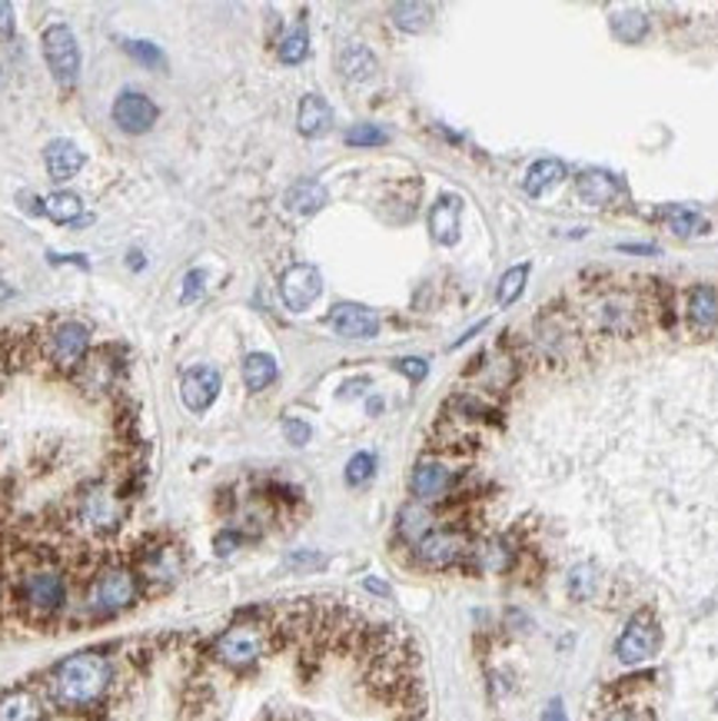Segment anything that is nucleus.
Listing matches in <instances>:
<instances>
[{
    "instance_id": "obj_1",
    "label": "nucleus",
    "mask_w": 718,
    "mask_h": 721,
    "mask_svg": "<svg viewBox=\"0 0 718 721\" xmlns=\"http://www.w3.org/2000/svg\"><path fill=\"white\" fill-rule=\"evenodd\" d=\"M113 689V662L103 652H73L50 672V699L67 712L97 709Z\"/></svg>"
},
{
    "instance_id": "obj_2",
    "label": "nucleus",
    "mask_w": 718,
    "mask_h": 721,
    "mask_svg": "<svg viewBox=\"0 0 718 721\" xmlns=\"http://www.w3.org/2000/svg\"><path fill=\"white\" fill-rule=\"evenodd\" d=\"M136 599H140V576L130 566H107L87 582L83 609L93 619H110L127 612Z\"/></svg>"
},
{
    "instance_id": "obj_3",
    "label": "nucleus",
    "mask_w": 718,
    "mask_h": 721,
    "mask_svg": "<svg viewBox=\"0 0 718 721\" xmlns=\"http://www.w3.org/2000/svg\"><path fill=\"white\" fill-rule=\"evenodd\" d=\"M67 576L53 566L27 569L17 582V602L30 619H53L67 609Z\"/></svg>"
},
{
    "instance_id": "obj_4",
    "label": "nucleus",
    "mask_w": 718,
    "mask_h": 721,
    "mask_svg": "<svg viewBox=\"0 0 718 721\" xmlns=\"http://www.w3.org/2000/svg\"><path fill=\"white\" fill-rule=\"evenodd\" d=\"M270 649V632L260 622H233L213 639V662H220L230 672H246L253 669Z\"/></svg>"
},
{
    "instance_id": "obj_5",
    "label": "nucleus",
    "mask_w": 718,
    "mask_h": 721,
    "mask_svg": "<svg viewBox=\"0 0 718 721\" xmlns=\"http://www.w3.org/2000/svg\"><path fill=\"white\" fill-rule=\"evenodd\" d=\"M43 43V60L50 67V73L57 77L60 87H73L80 77V43L73 37V30L67 23H50L40 37Z\"/></svg>"
},
{
    "instance_id": "obj_6",
    "label": "nucleus",
    "mask_w": 718,
    "mask_h": 721,
    "mask_svg": "<svg viewBox=\"0 0 718 721\" xmlns=\"http://www.w3.org/2000/svg\"><path fill=\"white\" fill-rule=\"evenodd\" d=\"M413 552H416V562H419L423 569L439 572V569H453L456 562H463V559L473 552V546H469V536H466V532L436 526L426 539H419V542L413 546Z\"/></svg>"
},
{
    "instance_id": "obj_7",
    "label": "nucleus",
    "mask_w": 718,
    "mask_h": 721,
    "mask_svg": "<svg viewBox=\"0 0 718 721\" xmlns=\"http://www.w3.org/2000/svg\"><path fill=\"white\" fill-rule=\"evenodd\" d=\"M77 516L80 522L90 529V532H100V536H110L123 526V516H127V506L117 492H110L107 486H87L83 496H80V506H77Z\"/></svg>"
},
{
    "instance_id": "obj_8",
    "label": "nucleus",
    "mask_w": 718,
    "mask_h": 721,
    "mask_svg": "<svg viewBox=\"0 0 718 721\" xmlns=\"http://www.w3.org/2000/svg\"><path fill=\"white\" fill-rule=\"evenodd\" d=\"M663 649V629L653 619V612H639L626 622L619 642H616V659L623 666H643Z\"/></svg>"
},
{
    "instance_id": "obj_9",
    "label": "nucleus",
    "mask_w": 718,
    "mask_h": 721,
    "mask_svg": "<svg viewBox=\"0 0 718 721\" xmlns=\"http://www.w3.org/2000/svg\"><path fill=\"white\" fill-rule=\"evenodd\" d=\"M320 293H323V276L310 263H296L280 276V296H283L286 309H293V313L310 309L320 299Z\"/></svg>"
},
{
    "instance_id": "obj_10",
    "label": "nucleus",
    "mask_w": 718,
    "mask_h": 721,
    "mask_svg": "<svg viewBox=\"0 0 718 721\" xmlns=\"http://www.w3.org/2000/svg\"><path fill=\"white\" fill-rule=\"evenodd\" d=\"M330 326L343 339H373L380 333V316L363 303H336L330 313Z\"/></svg>"
},
{
    "instance_id": "obj_11",
    "label": "nucleus",
    "mask_w": 718,
    "mask_h": 721,
    "mask_svg": "<svg viewBox=\"0 0 718 721\" xmlns=\"http://www.w3.org/2000/svg\"><path fill=\"white\" fill-rule=\"evenodd\" d=\"M409 489L416 496V502H439L446 499V492L453 489V469L439 459H423L416 469H413V479H409Z\"/></svg>"
},
{
    "instance_id": "obj_12",
    "label": "nucleus",
    "mask_w": 718,
    "mask_h": 721,
    "mask_svg": "<svg viewBox=\"0 0 718 721\" xmlns=\"http://www.w3.org/2000/svg\"><path fill=\"white\" fill-rule=\"evenodd\" d=\"M113 120L127 133H146L156 123V106L146 93L140 90H123L113 103Z\"/></svg>"
},
{
    "instance_id": "obj_13",
    "label": "nucleus",
    "mask_w": 718,
    "mask_h": 721,
    "mask_svg": "<svg viewBox=\"0 0 718 721\" xmlns=\"http://www.w3.org/2000/svg\"><path fill=\"white\" fill-rule=\"evenodd\" d=\"M180 396L193 413L210 409L213 399L220 396V373L213 366H190L180 379Z\"/></svg>"
},
{
    "instance_id": "obj_14",
    "label": "nucleus",
    "mask_w": 718,
    "mask_h": 721,
    "mask_svg": "<svg viewBox=\"0 0 718 721\" xmlns=\"http://www.w3.org/2000/svg\"><path fill=\"white\" fill-rule=\"evenodd\" d=\"M87 349H90V329L83 323L70 319V323H60L53 329V363L57 366H63V369L80 366Z\"/></svg>"
},
{
    "instance_id": "obj_15",
    "label": "nucleus",
    "mask_w": 718,
    "mask_h": 721,
    "mask_svg": "<svg viewBox=\"0 0 718 721\" xmlns=\"http://www.w3.org/2000/svg\"><path fill=\"white\" fill-rule=\"evenodd\" d=\"M596 316H599V326L609 329V333H633L639 326V306L629 293H616V296H606L599 306H596Z\"/></svg>"
},
{
    "instance_id": "obj_16",
    "label": "nucleus",
    "mask_w": 718,
    "mask_h": 721,
    "mask_svg": "<svg viewBox=\"0 0 718 721\" xmlns=\"http://www.w3.org/2000/svg\"><path fill=\"white\" fill-rule=\"evenodd\" d=\"M459 213H463L459 196H439L436 200V206L429 210V233L436 243L453 246L459 240Z\"/></svg>"
},
{
    "instance_id": "obj_17",
    "label": "nucleus",
    "mask_w": 718,
    "mask_h": 721,
    "mask_svg": "<svg viewBox=\"0 0 718 721\" xmlns=\"http://www.w3.org/2000/svg\"><path fill=\"white\" fill-rule=\"evenodd\" d=\"M43 163H47V173L53 180H70L73 173H80L83 166V150L73 143V140H50L47 150H43Z\"/></svg>"
},
{
    "instance_id": "obj_18",
    "label": "nucleus",
    "mask_w": 718,
    "mask_h": 721,
    "mask_svg": "<svg viewBox=\"0 0 718 721\" xmlns=\"http://www.w3.org/2000/svg\"><path fill=\"white\" fill-rule=\"evenodd\" d=\"M436 529V516H433V509L426 506V502H406L403 509H400V516H396V532H400V539L403 542H409V546H416L419 539H426L429 532Z\"/></svg>"
},
{
    "instance_id": "obj_19",
    "label": "nucleus",
    "mask_w": 718,
    "mask_h": 721,
    "mask_svg": "<svg viewBox=\"0 0 718 721\" xmlns=\"http://www.w3.org/2000/svg\"><path fill=\"white\" fill-rule=\"evenodd\" d=\"M686 316H689V326L696 333H712L718 326V293L712 286H696L689 293V303H686Z\"/></svg>"
},
{
    "instance_id": "obj_20",
    "label": "nucleus",
    "mask_w": 718,
    "mask_h": 721,
    "mask_svg": "<svg viewBox=\"0 0 718 721\" xmlns=\"http://www.w3.org/2000/svg\"><path fill=\"white\" fill-rule=\"evenodd\" d=\"M47 709L37 692L30 689H10L0 695V721H43Z\"/></svg>"
},
{
    "instance_id": "obj_21",
    "label": "nucleus",
    "mask_w": 718,
    "mask_h": 721,
    "mask_svg": "<svg viewBox=\"0 0 718 721\" xmlns=\"http://www.w3.org/2000/svg\"><path fill=\"white\" fill-rule=\"evenodd\" d=\"M296 126L303 136H323L333 126V110L320 93H306L300 100V113H296Z\"/></svg>"
},
{
    "instance_id": "obj_22",
    "label": "nucleus",
    "mask_w": 718,
    "mask_h": 721,
    "mask_svg": "<svg viewBox=\"0 0 718 721\" xmlns=\"http://www.w3.org/2000/svg\"><path fill=\"white\" fill-rule=\"evenodd\" d=\"M576 186H579V196L593 206H609L619 196V180L606 170H583Z\"/></svg>"
},
{
    "instance_id": "obj_23",
    "label": "nucleus",
    "mask_w": 718,
    "mask_h": 721,
    "mask_svg": "<svg viewBox=\"0 0 718 721\" xmlns=\"http://www.w3.org/2000/svg\"><path fill=\"white\" fill-rule=\"evenodd\" d=\"M326 200H330V193H326V186L316 183V180H300V183H293V186L286 190V196H283L286 210L296 213V216H310V213L323 210Z\"/></svg>"
},
{
    "instance_id": "obj_24",
    "label": "nucleus",
    "mask_w": 718,
    "mask_h": 721,
    "mask_svg": "<svg viewBox=\"0 0 718 721\" xmlns=\"http://www.w3.org/2000/svg\"><path fill=\"white\" fill-rule=\"evenodd\" d=\"M183 572V556L173 549V546H163V549H153L146 559H143V576L156 586H173Z\"/></svg>"
},
{
    "instance_id": "obj_25",
    "label": "nucleus",
    "mask_w": 718,
    "mask_h": 721,
    "mask_svg": "<svg viewBox=\"0 0 718 721\" xmlns=\"http://www.w3.org/2000/svg\"><path fill=\"white\" fill-rule=\"evenodd\" d=\"M336 67L346 80H370L376 77V57L363 47V43H346L340 53H336Z\"/></svg>"
},
{
    "instance_id": "obj_26",
    "label": "nucleus",
    "mask_w": 718,
    "mask_h": 721,
    "mask_svg": "<svg viewBox=\"0 0 718 721\" xmlns=\"http://www.w3.org/2000/svg\"><path fill=\"white\" fill-rule=\"evenodd\" d=\"M663 220H666V223H669V230H673L676 236H682V240L709 233V220H706V216H702V210H696V206L673 203V206H666V210H663Z\"/></svg>"
},
{
    "instance_id": "obj_27",
    "label": "nucleus",
    "mask_w": 718,
    "mask_h": 721,
    "mask_svg": "<svg viewBox=\"0 0 718 721\" xmlns=\"http://www.w3.org/2000/svg\"><path fill=\"white\" fill-rule=\"evenodd\" d=\"M566 176V163L563 160H536L526 173V193L529 196H543L549 186H556Z\"/></svg>"
},
{
    "instance_id": "obj_28",
    "label": "nucleus",
    "mask_w": 718,
    "mask_h": 721,
    "mask_svg": "<svg viewBox=\"0 0 718 721\" xmlns=\"http://www.w3.org/2000/svg\"><path fill=\"white\" fill-rule=\"evenodd\" d=\"M473 556L483 572H506L513 566V546L506 539H486L473 549Z\"/></svg>"
},
{
    "instance_id": "obj_29",
    "label": "nucleus",
    "mask_w": 718,
    "mask_h": 721,
    "mask_svg": "<svg viewBox=\"0 0 718 721\" xmlns=\"http://www.w3.org/2000/svg\"><path fill=\"white\" fill-rule=\"evenodd\" d=\"M390 13H393V23H396L400 30H406V33H419V30H426L429 20H433V7H429V3H416V0L393 3Z\"/></svg>"
},
{
    "instance_id": "obj_30",
    "label": "nucleus",
    "mask_w": 718,
    "mask_h": 721,
    "mask_svg": "<svg viewBox=\"0 0 718 721\" xmlns=\"http://www.w3.org/2000/svg\"><path fill=\"white\" fill-rule=\"evenodd\" d=\"M273 379H276V359H273V356H266V353H250V356L243 359V383H246V389L260 393V389H266Z\"/></svg>"
},
{
    "instance_id": "obj_31",
    "label": "nucleus",
    "mask_w": 718,
    "mask_h": 721,
    "mask_svg": "<svg viewBox=\"0 0 718 721\" xmlns=\"http://www.w3.org/2000/svg\"><path fill=\"white\" fill-rule=\"evenodd\" d=\"M43 213H47L53 223H73V220L83 213V203H80L77 193H70V190H57V193H50V196L43 200Z\"/></svg>"
},
{
    "instance_id": "obj_32",
    "label": "nucleus",
    "mask_w": 718,
    "mask_h": 721,
    "mask_svg": "<svg viewBox=\"0 0 718 721\" xmlns=\"http://www.w3.org/2000/svg\"><path fill=\"white\" fill-rule=\"evenodd\" d=\"M566 589H569V596H573L576 602H589V599L599 592V569L589 566V562L576 566V569L569 572V579H566Z\"/></svg>"
},
{
    "instance_id": "obj_33",
    "label": "nucleus",
    "mask_w": 718,
    "mask_h": 721,
    "mask_svg": "<svg viewBox=\"0 0 718 721\" xmlns=\"http://www.w3.org/2000/svg\"><path fill=\"white\" fill-rule=\"evenodd\" d=\"M613 30H616V37H619L623 43H639V40L649 33V20H646V13H639V10H626V13H616V17H613Z\"/></svg>"
},
{
    "instance_id": "obj_34",
    "label": "nucleus",
    "mask_w": 718,
    "mask_h": 721,
    "mask_svg": "<svg viewBox=\"0 0 718 721\" xmlns=\"http://www.w3.org/2000/svg\"><path fill=\"white\" fill-rule=\"evenodd\" d=\"M526 280H529V266H526V263L506 270L503 280H499V290H496V303H499V306L516 303V299L523 296V290H526Z\"/></svg>"
},
{
    "instance_id": "obj_35",
    "label": "nucleus",
    "mask_w": 718,
    "mask_h": 721,
    "mask_svg": "<svg viewBox=\"0 0 718 721\" xmlns=\"http://www.w3.org/2000/svg\"><path fill=\"white\" fill-rule=\"evenodd\" d=\"M306 53H310V33H306V27L300 23V27H293V30L280 40V60H283V63H300Z\"/></svg>"
},
{
    "instance_id": "obj_36",
    "label": "nucleus",
    "mask_w": 718,
    "mask_h": 721,
    "mask_svg": "<svg viewBox=\"0 0 718 721\" xmlns=\"http://www.w3.org/2000/svg\"><path fill=\"white\" fill-rule=\"evenodd\" d=\"M390 140V133L383 130V126H376V123H356V126H350V133H346V143L350 146H383Z\"/></svg>"
},
{
    "instance_id": "obj_37",
    "label": "nucleus",
    "mask_w": 718,
    "mask_h": 721,
    "mask_svg": "<svg viewBox=\"0 0 718 721\" xmlns=\"http://www.w3.org/2000/svg\"><path fill=\"white\" fill-rule=\"evenodd\" d=\"M376 476V456L373 453H356L350 463H346V483L350 486H363Z\"/></svg>"
},
{
    "instance_id": "obj_38",
    "label": "nucleus",
    "mask_w": 718,
    "mask_h": 721,
    "mask_svg": "<svg viewBox=\"0 0 718 721\" xmlns=\"http://www.w3.org/2000/svg\"><path fill=\"white\" fill-rule=\"evenodd\" d=\"M127 50H130L136 60L150 63V67H163V63H166V60H163V53H160V47H153V43H146V40H130V43H127Z\"/></svg>"
},
{
    "instance_id": "obj_39",
    "label": "nucleus",
    "mask_w": 718,
    "mask_h": 721,
    "mask_svg": "<svg viewBox=\"0 0 718 721\" xmlns=\"http://www.w3.org/2000/svg\"><path fill=\"white\" fill-rule=\"evenodd\" d=\"M393 366H396L403 376H409L413 383H419V379L429 373V363H426V359H419V356H403V359H396Z\"/></svg>"
},
{
    "instance_id": "obj_40",
    "label": "nucleus",
    "mask_w": 718,
    "mask_h": 721,
    "mask_svg": "<svg viewBox=\"0 0 718 721\" xmlns=\"http://www.w3.org/2000/svg\"><path fill=\"white\" fill-rule=\"evenodd\" d=\"M603 721H653V715L639 705H616L603 715Z\"/></svg>"
},
{
    "instance_id": "obj_41",
    "label": "nucleus",
    "mask_w": 718,
    "mask_h": 721,
    "mask_svg": "<svg viewBox=\"0 0 718 721\" xmlns=\"http://www.w3.org/2000/svg\"><path fill=\"white\" fill-rule=\"evenodd\" d=\"M283 436H286V443H293V446H306L313 433H310L306 423H300V419H286V423H283Z\"/></svg>"
},
{
    "instance_id": "obj_42",
    "label": "nucleus",
    "mask_w": 718,
    "mask_h": 721,
    "mask_svg": "<svg viewBox=\"0 0 718 721\" xmlns=\"http://www.w3.org/2000/svg\"><path fill=\"white\" fill-rule=\"evenodd\" d=\"M203 280H206L203 270H190L186 280H183V293H180V299H183V303H193V299L200 296V290H203Z\"/></svg>"
},
{
    "instance_id": "obj_43",
    "label": "nucleus",
    "mask_w": 718,
    "mask_h": 721,
    "mask_svg": "<svg viewBox=\"0 0 718 721\" xmlns=\"http://www.w3.org/2000/svg\"><path fill=\"white\" fill-rule=\"evenodd\" d=\"M286 566L290 569H320L323 556L320 552H293V556H286Z\"/></svg>"
},
{
    "instance_id": "obj_44",
    "label": "nucleus",
    "mask_w": 718,
    "mask_h": 721,
    "mask_svg": "<svg viewBox=\"0 0 718 721\" xmlns=\"http://www.w3.org/2000/svg\"><path fill=\"white\" fill-rule=\"evenodd\" d=\"M240 542H243V539H240V532H233V529L220 532V536H216V556H223V559H226V556H230V552H233Z\"/></svg>"
},
{
    "instance_id": "obj_45",
    "label": "nucleus",
    "mask_w": 718,
    "mask_h": 721,
    "mask_svg": "<svg viewBox=\"0 0 718 721\" xmlns=\"http://www.w3.org/2000/svg\"><path fill=\"white\" fill-rule=\"evenodd\" d=\"M10 33H13V10L10 3L0 0V37H10Z\"/></svg>"
},
{
    "instance_id": "obj_46",
    "label": "nucleus",
    "mask_w": 718,
    "mask_h": 721,
    "mask_svg": "<svg viewBox=\"0 0 718 721\" xmlns=\"http://www.w3.org/2000/svg\"><path fill=\"white\" fill-rule=\"evenodd\" d=\"M543 721H569V719H566V709H563V702H553V705L546 709Z\"/></svg>"
},
{
    "instance_id": "obj_47",
    "label": "nucleus",
    "mask_w": 718,
    "mask_h": 721,
    "mask_svg": "<svg viewBox=\"0 0 718 721\" xmlns=\"http://www.w3.org/2000/svg\"><path fill=\"white\" fill-rule=\"evenodd\" d=\"M366 589L376 592V596H383V599H390V586L383 579H366Z\"/></svg>"
},
{
    "instance_id": "obj_48",
    "label": "nucleus",
    "mask_w": 718,
    "mask_h": 721,
    "mask_svg": "<svg viewBox=\"0 0 718 721\" xmlns=\"http://www.w3.org/2000/svg\"><path fill=\"white\" fill-rule=\"evenodd\" d=\"M623 250H626V253H656L653 243H626Z\"/></svg>"
}]
</instances>
